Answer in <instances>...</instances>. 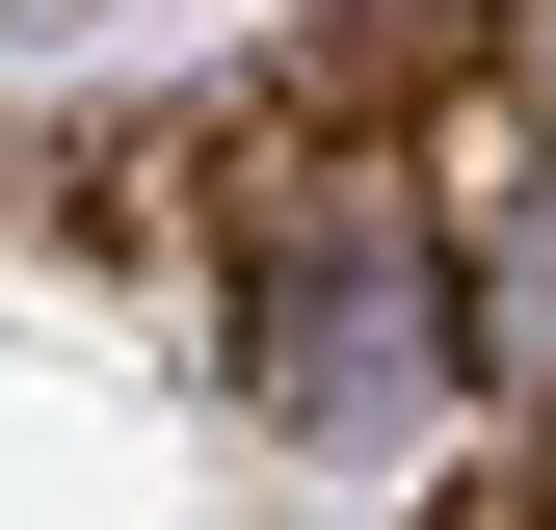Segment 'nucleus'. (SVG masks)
I'll list each match as a JSON object with an SVG mask.
<instances>
[{
  "label": "nucleus",
  "instance_id": "1",
  "mask_svg": "<svg viewBox=\"0 0 556 530\" xmlns=\"http://www.w3.org/2000/svg\"><path fill=\"white\" fill-rule=\"evenodd\" d=\"M504 371H556V213L504 239Z\"/></svg>",
  "mask_w": 556,
  "mask_h": 530
},
{
  "label": "nucleus",
  "instance_id": "2",
  "mask_svg": "<svg viewBox=\"0 0 556 530\" xmlns=\"http://www.w3.org/2000/svg\"><path fill=\"white\" fill-rule=\"evenodd\" d=\"M530 80H556V0H530Z\"/></svg>",
  "mask_w": 556,
  "mask_h": 530
}]
</instances>
